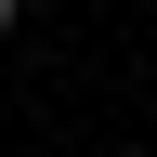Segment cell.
Returning a JSON list of instances; mask_svg holds the SVG:
<instances>
[{"instance_id": "1", "label": "cell", "mask_w": 157, "mask_h": 157, "mask_svg": "<svg viewBox=\"0 0 157 157\" xmlns=\"http://www.w3.org/2000/svg\"><path fill=\"white\" fill-rule=\"evenodd\" d=\"M0 26H13V0H0Z\"/></svg>"}]
</instances>
